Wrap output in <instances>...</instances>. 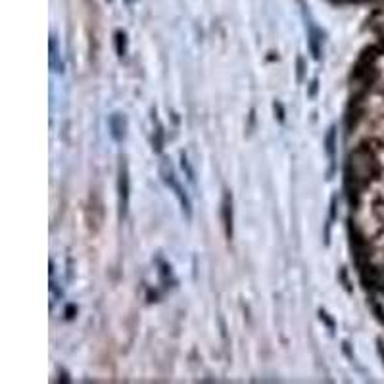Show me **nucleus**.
Listing matches in <instances>:
<instances>
[{
  "mask_svg": "<svg viewBox=\"0 0 384 384\" xmlns=\"http://www.w3.org/2000/svg\"><path fill=\"white\" fill-rule=\"evenodd\" d=\"M159 175L163 179V183L168 185L173 192H175V196L179 198V202H181V207H183V212L187 214V217H190V200H188L187 192H185V188L183 185L179 183L177 177H175V171L173 168L169 166V161H161V166H159Z\"/></svg>",
  "mask_w": 384,
  "mask_h": 384,
  "instance_id": "f257e3e1",
  "label": "nucleus"
},
{
  "mask_svg": "<svg viewBox=\"0 0 384 384\" xmlns=\"http://www.w3.org/2000/svg\"><path fill=\"white\" fill-rule=\"evenodd\" d=\"M129 188H131L129 166H127V159L122 158V161H120V173H117V196H120V217L122 219L129 212Z\"/></svg>",
  "mask_w": 384,
  "mask_h": 384,
  "instance_id": "f03ea898",
  "label": "nucleus"
},
{
  "mask_svg": "<svg viewBox=\"0 0 384 384\" xmlns=\"http://www.w3.org/2000/svg\"><path fill=\"white\" fill-rule=\"evenodd\" d=\"M306 29H308V43H309V50H311V54L315 60L321 58L323 54V43H325V33H323V29H319L315 25V21L309 18L308 14H306Z\"/></svg>",
  "mask_w": 384,
  "mask_h": 384,
  "instance_id": "7ed1b4c3",
  "label": "nucleus"
},
{
  "mask_svg": "<svg viewBox=\"0 0 384 384\" xmlns=\"http://www.w3.org/2000/svg\"><path fill=\"white\" fill-rule=\"evenodd\" d=\"M221 219H223L227 238L231 240L233 238V196H231L229 190H225L223 202H221Z\"/></svg>",
  "mask_w": 384,
  "mask_h": 384,
  "instance_id": "20e7f679",
  "label": "nucleus"
},
{
  "mask_svg": "<svg viewBox=\"0 0 384 384\" xmlns=\"http://www.w3.org/2000/svg\"><path fill=\"white\" fill-rule=\"evenodd\" d=\"M108 125H110V133H112L113 141L122 142L125 139V135H127V117L123 113H112Z\"/></svg>",
  "mask_w": 384,
  "mask_h": 384,
  "instance_id": "39448f33",
  "label": "nucleus"
},
{
  "mask_svg": "<svg viewBox=\"0 0 384 384\" xmlns=\"http://www.w3.org/2000/svg\"><path fill=\"white\" fill-rule=\"evenodd\" d=\"M325 150L328 154V161H330V171L328 175H332V171L337 168V127H330L325 137Z\"/></svg>",
  "mask_w": 384,
  "mask_h": 384,
  "instance_id": "423d86ee",
  "label": "nucleus"
},
{
  "mask_svg": "<svg viewBox=\"0 0 384 384\" xmlns=\"http://www.w3.org/2000/svg\"><path fill=\"white\" fill-rule=\"evenodd\" d=\"M50 67L56 71V74H62L64 71V64L58 56V43L56 37H50Z\"/></svg>",
  "mask_w": 384,
  "mask_h": 384,
  "instance_id": "0eeeda50",
  "label": "nucleus"
},
{
  "mask_svg": "<svg viewBox=\"0 0 384 384\" xmlns=\"http://www.w3.org/2000/svg\"><path fill=\"white\" fill-rule=\"evenodd\" d=\"M115 50H117V56L123 58L127 54V35L123 31L115 33Z\"/></svg>",
  "mask_w": 384,
  "mask_h": 384,
  "instance_id": "6e6552de",
  "label": "nucleus"
},
{
  "mask_svg": "<svg viewBox=\"0 0 384 384\" xmlns=\"http://www.w3.org/2000/svg\"><path fill=\"white\" fill-rule=\"evenodd\" d=\"M161 137H163V131H161V125L158 123V129H156V141H154V146H156V150H161Z\"/></svg>",
  "mask_w": 384,
  "mask_h": 384,
  "instance_id": "1a4fd4ad",
  "label": "nucleus"
},
{
  "mask_svg": "<svg viewBox=\"0 0 384 384\" xmlns=\"http://www.w3.org/2000/svg\"><path fill=\"white\" fill-rule=\"evenodd\" d=\"M298 81H304V60L298 58Z\"/></svg>",
  "mask_w": 384,
  "mask_h": 384,
  "instance_id": "9d476101",
  "label": "nucleus"
},
{
  "mask_svg": "<svg viewBox=\"0 0 384 384\" xmlns=\"http://www.w3.org/2000/svg\"><path fill=\"white\" fill-rule=\"evenodd\" d=\"M335 4H356V2H361V0H330Z\"/></svg>",
  "mask_w": 384,
  "mask_h": 384,
  "instance_id": "9b49d317",
  "label": "nucleus"
},
{
  "mask_svg": "<svg viewBox=\"0 0 384 384\" xmlns=\"http://www.w3.org/2000/svg\"><path fill=\"white\" fill-rule=\"evenodd\" d=\"M127 2H135V0H127Z\"/></svg>",
  "mask_w": 384,
  "mask_h": 384,
  "instance_id": "f8f14e48",
  "label": "nucleus"
}]
</instances>
